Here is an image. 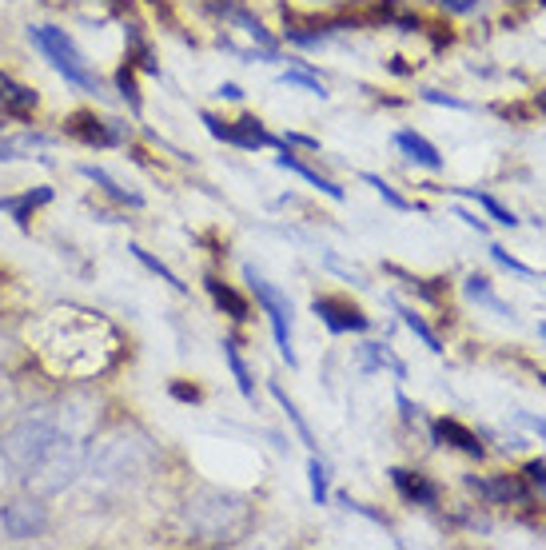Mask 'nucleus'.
Here are the masks:
<instances>
[{"instance_id": "nucleus-12", "label": "nucleus", "mask_w": 546, "mask_h": 550, "mask_svg": "<svg viewBox=\"0 0 546 550\" xmlns=\"http://www.w3.org/2000/svg\"><path fill=\"white\" fill-rule=\"evenodd\" d=\"M232 148H244V152H256V148H283V140L272 136L256 116H240V120H232Z\"/></svg>"}, {"instance_id": "nucleus-32", "label": "nucleus", "mask_w": 546, "mask_h": 550, "mask_svg": "<svg viewBox=\"0 0 546 550\" xmlns=\"http://www.w3.org/2000/svg\"><path fill=\"white\" fill-rule=\"evenodd\" d=\"M423 100H427V104H447V108H459V112H467V108H471L467 100L447 96V92H435V88H427V92H423Z\"/></svg>"}, {"instance_id": "nucleus-18", "label": "nucleus", "mask_w": 546, "mask_h": 550, "mask_svg": "<svg viewBox=\"0 0 546 550\" xmlns=\"http://www.w3.org/2000/svg\"><path fill=\"white\" fill-rule=\"evenodd\" d=\"M44 148H52V136H44V132H20L12 140H0V160H24V156L44 152Z\"/></svg>"}, {"instance_id": "nucleus-21", "label": "nucleus", "mask_w": 546, "mask_h": 550, "mask_svg": "<svg viewBox=\"0 0 546 550\" xmlns=\"http://www.w3.org/2000/svg\"><path fill=\"white\" fill-rule=\"evenodd\" d=\"M224 359H228V367H232V375H236L240 395H244V399H256V383H252V371H248V363H244L236 339H224Z\"/></svg>"}, {"instance_id": "nucleus-2", "label": "nucleus", "mask_w": 546, "mask_h": 550, "mask_svg": "<svg viewBox=\"0 0 546 550\" xmlns=\"http://www.w3.org/2000/svg\"><path fill=\"white\" fill-rule=\"evenodd\" d=\"M244 283L252 287V295H256V303L264 307V315H268V323H272V335H275V347H279V355L287 359V367H295L299 359H295V347H291V299L268 283L264 275L256 272L252 264L244 268Z\"/></svg>"}, {"instance_id": "nucleus-40", "label": "nucleus", "mask_w": 546, "mask_h": 550, "mask_svg": "<svg viewBox=\"0 0 546 550\" xmlns=\"http://www.w3.org/2000/svg\"><path fill=\"white\" fill-rule=\"evenodd\" d=\"M539 335H543V339H546V323H539Z\"/></svg>"}, {"instance_id": "nucleus-26", "label": "nucleus", "mask_w": 546, "mask_h": 550, "mask_svg": "<svg viewBox=\"0 0 546 550\" xmlns=\"http://www.w3.org/2000/svg\"><path fill=\"white\" fill-rule=\"evenodd\" d=\"M363 184H371V188L379 192V200H383V204H391L395 212H415V204H411V200H403V196H399V192H395V188H391L383 176H375V172H363Z\"/></svg>"}, {"instance_id": "nucleus-25", "label": "nucleus", "mask_w": 546, "mask_h": 550, "mask_svg": "<svg viewBox=\"0 0 546 550\" xmlns=\"http://www.w3.org/2000/svg\"><path fill=\"white\" fill-rule=\"evenodd\" d=\"M128 252H132V256H136V260H140V264H144V268H148V272H156V275H160V279H164V283H172V287H176V291H188V283H180V275L172 272V268H168V264H160V260H156V256H152V252H144V248H140V244H128Z\"/></svg>"}, {"instance_id": "nucleus-24", "label": "nucleus", "mask_w": 546, "mask_h": 550, "mask_svg": "<svg viewBox=\"0 0 546 550\" xmlns=\"http://www.w3.org/2000/svg\"><path fill=\"white\" fill-rule=\"evenodd\" d=\"M279 84H291V88H303V92H311V96H319V100L327 96V88H323V80H319V76H311V72H307L303 64H291V68H287V72L279 76Z\"/></svg>"}, {"instance_id": "nucleus-22", "label": "nucleus", "mask_w": 546, "mask_h": 550, "mask_svg": "<svg viewBox=\"0 0 546 550\" xmlns=\"http://www.w3.org/2000/svg\"><path fill=\"white\" fill-rule=\"evenodd\" d=\"M272 399H275V403H279V407H283V411H287V419L295 423V431H299V439H303V447H307V451L315 455V447H319V443H315V435H311V427H307V419H303V411H299V407H295V403L287 399V391H283L279 383H272Z\"/></svg>"}, {"instance_id": "nucleus-23", "label": "nucleus", "mask_w": 546, "mask_h": 550, "mask_svg": "<svg viewBox=\"0 0 546 550\" xmlns=\"http://www.w3.org/2000/svg\"><path fill=\"white\" fill-rule=\"evenodd\" d=\"M379 367H391L399 379L407 375V367H403V363H399V359H395L387 347H379V343H367V347H363V375H371V371H379Z\"/></svg>"}, {"instance_id": "nucleus-41", "label": "nucleus", "mask_w": 546, "mask_h": 550, "mask_svg": "<svg viewBox=\"0 0 546 550\" xmlns=\"http://www.w3.org/2000/svg\"><path fill=\"white\" fill-rule=\"evenodd\" d=\"M539 379H543V387H546V371H543V375H539Z\"/></svg>"}, {"instance_id": "nucleus-13", "label": "nucleus", "mask_w": 546, "mask_h": 550, "mask_svg": "<svg viewBox=\"0 0 546 550\" xmlns=\"http://www.w3.org/2000/svg\"><path fill=\"white\" fill-rule=\"evenodd\" d=\"M463 295H467L471 303H479L483 311L499 315V319H515V307H511V303H503V299L495 295L491 279H487L483 272H471V275H467V283H463Z\"/></svg>"}, {"instance_id": "nucleus-29", "label": "nucleus", "mask_w": 546, "mask_h": 550, "mask_svg": "<svg viewBox=\"0 0 546 550\" xmlns=\"http://www.w3.org/2000/svg\"><path fill=\"white\" fill-rule=\"evenodd\" d=\"M519 475L527 479V487H531V491H539V495H546V459H527Z\"/></svg>"}, {"instance_id": "nucleus-30", "label": "nucleus", "mask_w": 546, "mask_h": 550, "mask_svg": "<svg viewBox=\"0 0 546 550\" xmlns=\"http://www.w3.org/2000/svg\"><path fill=\"white\" fill-rule=\"evenodd\" d=\"M116 88H120V96L128 100V108L140 112V92H136V76H132V68H120V72H116Z\"/></svg>"}, {"instance_id": "nucleus-16", "label": "nucleus", "mask_w": 546, "mask_h": 550, "mask_svg": "<svg viewBox=\"0 0 546 550\" xmlns=\"http://www.w3.org/2000/svg\"><path fill=\"white\" fill-rule=\"evenodd\" d=\"M48 200H52V188H32V192H24V196H0V212H8V216L16 220V228H28L32 212L44 208Z\"/></svg>"}, {"instance_id": "nucleus-14", "label": "nucleus", "mask_w": 546, "mask_h": 550, "mask_svg": "<svg viewBox=\"0 0 546 550\" xmlns=\"http://www.w3.org/2000/svg\"><path fill=\"white\" fill-rule=\"evenodd\" d=\"M216 8H220V16H224L228 24H236V28H244V32L252 36V40H260V48H268V52H279V40H275L272 32H268V28H264V24H260V20H256V16H252V12L244 8V4H232V0H220Z\"/></svg>"}, {"instance_id": "nucleus-17", "label": "nucleus", "mask_w": 546, "mask_h": 550, "mask_svg": "<svg viewBox=\"0 0 546 550\" xmlns=\"http://www.w3.org/2000/svg\"><path fill=\"white\" fill-rule=\"evenodd\" d=\"M443 192H455V196H467V200H475V204H479V208H483V212H487L495 224H503V228H519V216H515L511 208H503V204H499L491 192H479V188H443Z\"/></svg>"}, {"instance_id": "nucleus-15", "label": "nucleus", "mask_w": 546, "mask_h": 550, "mask_svg": "<svg viewBox=\"0 0 546 550\" xmlns=\"http://www.w3.org/2000/svg\"><path fill=\"white\" fill-rule=\"evenodd\" d=\"M204 287H208V295L216 299V307H220V311H228L236 323H244V319H248V311H252V307H248V299H244L232 283H224L220 275H204Z\"/></svg>"}, {"instance_id": "nucleus-39", "label": "nucleus", "mask_w": 546, "mask_h": 550, "mask_svg": "<svg viewBox=\"0 0 546 550\" xmlns=\"http://www.w3.org/2000/svg\"><path fill=\"white\" fill-rule=\"evenodd\" d=\"M216 96H224V100H244V88H240V84H220Z\"/></svg>"}, {"instance_id": "nucleus-3", "label": "nucleus", "mask_w": 546, "mask_h": 550, "mask_svg": "<svg viewBox=\"0 0 546 550\" xmlns=\"http://www.w3.org/2000/svg\"><path fill=\"white\" fill-rule=\"evenodd\" d=\"M52 443H56V431H52L44 419H36V423L28 419V423H20V427L8 435L4 455L12 459L16 471H32V467H40V463L48 459Z\"/></svg>"}, {"instance_id": "nucleus-11", "label": "nucleus", "mask_w": 546, "mask_h": 550, "mask_svg": "<svg viewBox=\"0 0 546 550\" xmlns=\"http://www.w3.org/2000/svg\"><path fill=\"white\" fill-rule=\"evenodd\" d=\"M395 148H399L407 160H415L419 168H427V172H443V156H439V148H435L427 136H419L415 128H399V132H395Z\"/></svg>"}, {"instance_id": "nucleus-28", "label": "nucleus", "mask_w": 546, "mask_h": 550, "mask_svg": "<svg viewBox=\"0 0 546 550\" xmlns=\"http://www.w3.org/2000/svg\"><path fill=\"white\" fill-rule=\"evenodd\" d=\"M491 260H495V264H499L503 272L519 275V279H539V272H535V268H527L523 260H515V256H511V252L503 248V244H491Z\"/></svg>"}, {"instance_id": "nucleus-38", "label": "nucleus", "mask_w": 546, "mask_h": 550, "mask_svg": "<svg viewBox=\"0 0 546 550\" xmlns=\"http://www.w3.org/2000/svg\"><path fill=\"white\" fill-rule=\"evenodd\" d=\"M455 216H459V220H463V224H467V228H475V232H479V236H487V220H479V216H471V212H463V208H459V212H455Z\"/></svg>"}, {"instance_id": "nucleus-20", "label": "nucleus", "mask_w": 546, "mask_h": 550, "mask_svg": "<svg viewBox=\"0 0 546 550\" xmlns=\"http://www.w3.org/2000/svg\"><path fill=\"white\" fill-rule=\"evenodd\" d=\"M391 303H395V299H391ZM395 311H399L403 327H407V331H411V335H415V339H419L427 351H435V355L443 351V339H439V335L427 327V319H423V315H415V311H411V307H403V303H395Z\"/></svg>"}, {"instance_id": "nucleus-10", "label": "nucleus", "mask_w": 546, "mask_h": 550, "mask_svg": "<svg viewBox=\"0 0 546 550\" xmlns=\"http://www.w3.org/2000/svg\"><path fill=\"white\" fill-rule=\"evenodd\" d=\"M275 168H283V172H291V176L307 180L311 188H319V192H323L327 200H335V204H339V200H347V192H343V188H339L335 180H327V176H319L315 168H307V164H303V160H299V156H295V152H291L287 144L279 148V156H275Z\"/></svg>"}, {"instance_id": "nucleus-37", "label": "nucleus", "mask_w": 546, "mask_h": 550, "mask_svg": "<svg viewBox=\"0 0 546 550\" xmlns=\"http://www.w3.org/2000/svg\"><path fill=\"white\" fill-rule=\"evenodd\" d=\"M283 144H295V148H319V140H311V136H299V132H287V136H279Z\"/></svg>"}, {"instance_id": "nucleus-19", "label": "nucleus", "mask_w": 546, "mask_h": 550, "mask_svg": "<svg viewBox=\"0 0 546 550\" xmlns=\"http://www.w3.org/2000/svg\"><path fill=\"white\" fill-rule=\"evenodd\" d=\"M80 172H84L92 184H100V192H104V196H112V200H120V204H132V208H144V196H140V192H128V188H120V184H116V180H112L104 168H96V164H84Z\"/></svg>"}, {"instance_id": "nucleus-6", "label": "nucleus", "mask_w": 546, "mask_h": 550, "mask_svg": "<svg viewBox=\"0 0 546 550\" xmlns=\"http://www.w3.org/2000/svg\"><path fill=\"white\" fill-rule=\"evenodd\" d=\"M0 527L8 539H40L48 531V511L36 503V499H16L0 511Z\"/></svg>"}, {"instance_id": "nucleus-5", "label": "nucleus", "mask_w": 546, "mask_h": 550, "mask_svg": "<svg viewBox=\"0 0 546 550\" xmlns=\"http://www.w3.org/2000/svg\"><path fill=\"white\" fill-rule=\"evenodd\" d=\"M311 311L319 315V323L331 335H363V331H371V319L351 299H343V295H315Z\"/></svg>"}, {"instance_id": "nucleus-36", "label": "nucleus", "mask_w": 546, "mask_h": 550, "mask_svg": "<svg viewBox=\"0 0 546 550\" xmlns=\"http://www.w3.org/2000/svg\"><path fill=\"white\" fill-rule=\"evenodd\" d=\"M395 403H399V415H403L407 423H411V419H419V407H415V403H411L403 391H395Z\"/></svg>"}, {"instance_id": "nucleus-34", "label": "nucleus", "mask_w": 546, "mask_h": 550, "mask_svg": "<svg viewBox=\"0 0 546 550\" xmlns=\"http://www.w3.org/2000/svg\"><path fill=\"white\" fill-rule=\"evenodd\" d=\"M515 419H519V423H523L527 431H535V435H539V439L546 443V419H539V415H531V411H519Z\"/></svg>"}, {"instance_id": "nucleus-8", "label": "nucleus", "mask_w": 546, "mask_h": 550, "mask_svg": "<svg viewBox=\"0 0 546 550\" xmlns=\"http://www.w3.org/2000/svg\"><path fill=\"white\" fill-rule=\"evenodd\" d=\"M391 483L411 507H439V499H443V487L435 479H427L419 471H407V467H391Z\"/></svg>"}, {"instance_id": "nucleus-27", "label": "nucleus", "mask_w": 546, "mask_h": 550, "mask_svg": "<svg viewBox=\"0 0 546 550\" xmlns=\"http://www.w3.org/2000/svg\"><path fill=\"white\" fill-rule=\"evenodd\" d=\"M307 475H311V499H315V507H327L331 491H327V467H323L319 455L307 459Z\"/></svg>"}, {"instance_id": "nucleus-31", "label": "nucleus", "mask_w": 546, "mask_h": 550, "mask_svg": "<svg viewBox=\"0 0 546 550\" xmlns=\"http://www.w3.org/2000/svg\"><path fill=\"white\" fill-rule=\"evenodd\" d=\"M200 124L216 136V140H224V144H232V124L228 120H220V116H212V112H200Z\"/></svg>"}, {"instance_id": "nucleus-7", "label": "nucleus", "mask_w": 546, "mask_h": 550, "mask_svg": "<svg viewBox=\"0 0 546 550\" xmlns=\"http://www.w3.org/2000/svg\"><path fill=\"white\" fill-rule=\"evenodd\" d=\"M68 132L76 140L92 144V148H116V144L128 140V124H120V120H96V116H84V112L68 120Z\"/></svg>"}, {"instance_id": "nucleus-1", "label": "nucleus", "mask_w": 546, "mask_h": 550, "mask_svg": "<svg viewBox=\"0 0 546 550\" xmlns=\"http://www.w3.org/2000/svg\"><path fill=\"white\" fill-rule=\"evenodd\" d=\"M28 40L44 52V60H48V64L68 80V84H76V88H84V92H100V76L88 68L84 52L72 44V36H68L64 28L32 24V28H28Z\"/></svg>"}, {"instance_id": "nucleus-35", "label": "nucleus", "mask_w": 546, "mask_h": 550, "mask_svg": "<svg viewBox=\"0 0 546 550\" xmlns=\"http://www.w3.org/2000/svg\"><path fill=\"white\" fill-rule=\"evenodd\" d=\"M172 395L184 399V403H200V399H204V395H200L196 387H188V383H172Z\"/></svg>"}, {"instance_id": "nucleus-33", "label": "nucleus", "mask_w": 546, "mask_h": 550, "mask_svg": "<svg viewBox=\"0 0 546 550\" xmlns=\"http://www.w3.org/2000/svg\"><path fill=\"white\" fill-rule=\"evenodd\" d=\"M447 12H455V16H471V12H479L483 8V0H439Z\"/></svg>"}, {"instance_id": "nucleus-4", "label": "nucleus", "mask_w": 546, "mask_h": 550, "mask_svg": "<svg viewBox=\"0 0 546 550\" xmlns=\"http://www.w3.org/2000/svg\"><path fill=\"white\" fill-rule=\"evenodd\" d=\"M463 483H467L471 495H479V499L491 503V507H511V503L527 507L531 495H535L523 475H467Z\"/></svg>"}, {"instance_id": "nucleus-9", "label": "nucleus", "mask_w": 546, "mask_h": 550, "mask_svg": "<svg viewBox=\"0 0 546 550\" xmlns=\"http://www.w3.org/2000/svg\"><path fill=\"white\" fill-rule=\"evenodd\" d=\"M431 439L443 443V447H455V451H463V455H471V459H483V455H487V447L479 443V435H475L471 427H463L459 419H435V423H431Z\"/></svg>"}]
</instances>
